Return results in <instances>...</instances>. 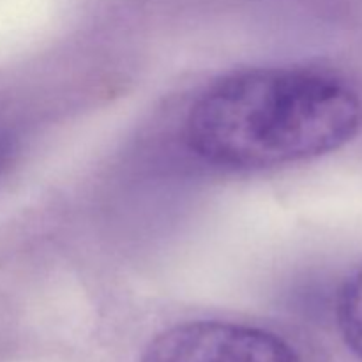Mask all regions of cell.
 I'll return each mask as SVG.
<instances>
[{"instance_id":"obj_1","label":"cell","mask_w":362,"mask_h":362,"mask_svg":"<svg viewBox=\"0 0 362 362\" xmlns=\"http://www.w3.org/2000/svg\"><path fill=\"white\" fill-rule=\"evenodd\" d=\"M362 129V98L329 73L253 67L209 85L191 105L184 138L209 165L265 170L322 158Z\"/></svg>"},{"instance_id":"obj_2","label":"cell","mask_w":362,"mask_h":362,"mask_svg":"<svg viewBox=\"0 0 362 362\" xmlns=\"http://www.w3.org/2000/svg\"><path fill=\"white\" fill-rule=\"evenodd\" d=\"M141 362H300V357L274 332L233 322L197 320L156 336Z\"/></svg>"},{"instance_id":"obj_3","label":"cell","mask_w":362,"mask_h":362,"mask_svg":"<svg viewBox=\"0 0 362 362\" xmlns=\"http://www.w3.org/2000/svg\"><path fill=\"white\" fill-rule=\"evenodd\" d=\"M336 322L345 345L362 361V262L346 276L339 288Z\"/></svg>"},{"instance_id":"obj_4","label":"cell","mask_w":362,"mask_h":362,"mask_svg":"<svg viewBox=\"0 0 362 362\" xmlns=\"http://www.w3.org/2000/svg\"><path fill=\"white\" fill-rule=\"evenodd\" d=\"M14 154V138L11 136L6 124L0 122V175L9 166L11 158Z\"/></svg>"}]
</instances>
